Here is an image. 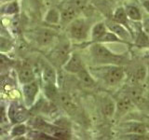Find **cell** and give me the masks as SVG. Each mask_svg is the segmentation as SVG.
<instances>
[{
  "instance_id": "cell-5",
  "label": "cell",
  "mask_w": 149,
  "mask_h": 140,
  "mask_svg": "<svg viewBox=\"0 0 149 140\" xmlns=\"http://www.w3.org/2000/svg\"><path fill=\"white\" fill-rule=\"evenodd\" d=\"M39 92V85L36 81L33 80L23 84L22 94L26 106H32L36 100V96Z\"/></svg>"
},
{
  "instance_id": "cell-26",
  "label": "cell",
  "mask_w": 149,
  "mask_h": 140,
  "mask_svg": "<svg viewBox=\"0 0 149 140\" xmlns=\"http://www.w3.org/2000/svg\"><path fill=\"white\" fill-rule=\"evenodd\" d=\"M9 64H10V60H9L6 55H4L3 53L0 52V68L8 66Z\"/></svg>"
},
{
  "instance_id": "cell-17",
  "label": "cell",
  "mask_w": 149,
  "mask_h": 140,
  "mask_svg": "<svg viewBox=\"0 0 149 140\" xmlns=\"http://www.w3.org/2000/svg\"><path fill=\"white\" fill-rule=\"evenodd\" d=\"M124 8H125V11L129 20H132L134 22L142 21L143 15L141 13V10H140V8L137 6H135V5H127Z\"/></svg>"
},
{
  "instance_id": "cell-11",
  "label": "cell",
  "mask_w": 149,
  "mask_h": 140,
  "mask_svg": "<svg viewBox=\"0 0 149 140\" xmlns=\"http://www.w3.org/2000/svg\"><path fill=\"white\" fill-rule=\"evenodd\" d=\"M55 32L49 28H41L36 33V40L40 46L50 44L55 38Z\"/></svg>"
},
{
  "instance_id": "cell-22",
  "label": "cell",
  "mask_w": 149,
  "mask_h": 140,
  "mask_svg": "<svg viewBox=\"0 0 149 140\" xmlns=\"http://www.w3.org/2000/svg\"><path fill=\"white\" fill-rule=\"evenodd\" d=\"M46 22L53 24L60 22V12L55 8L50 9L46 15Z\"/></svg>"
},
{
  "instance_id": "cell-2",
  "label": "cell",
  "mask_w": 149,
  "mask_h": 140,
  "mask_svg": "<svg viewBox=\"0 0 149 140\" xmlns=\"http://www.w3.org/2000/svg\"><path fill=\"white\" fill-rule=\"evenodd\" d=\"M102 70L101 76L104 81L108 86H116L119 84L125 77L124 68L116 64H111L105 66Z\"/></svg>"
},
{
  "instance_id": "cell-8",
  "label": "cell",
  "mask_w": 149,
  "mask_h": 140,
  "mask_svg": "<svg viewBox=\"0 0 149 140\" xmlns=\"http://www.w3.org/2000/svg\"><path fill=\"white\" fill-rule=\"evenodd\" d=\"M63 69L68 73L71 74H77L79 72L82 68H84V64L82 62V59L80 58L77 53L70 54L68 60L65 62V64L63 65Z\"/></svg>"
},
{
  "instance_id": "cell-7",
  "label": "cell",
  "mask_w": 149,
  "mask_h": 140,
  "mask_svg": "<svg viewBox=\"0 0 149 140\" xmlns=\"http://www.w3.org/2000/svg\"><path fill=\"white\" fill-rule=\"evenodd\" d=\"M104 23L107 27V29H108L109 31H111L112 33H114V34L118 37H119L120 40L130 41L132 38V32L129 31L127 28H126L125 26H123L122 24H120V23L116 22L113 20L107 21Z\"/></svg>"
},
{
  "instance_id": "cell-13",
  "label": "cell",
  "mask_w": 149,
  "mask_h": 140,
  "mask_svg": "<svg viewBox=\"0 0 149 140\" xmlns=\"http://www.w3.org/2000/svg\"><path fill=\"white\" fill-rule=\"evenodd\" d=\"M42 78L46 84H54L57 83V73L55 69L50 64H43L42 66Z\"/></svg>"
},
{
  "instance_id": "cell-23",
  "label": "cell",
  "mask_w": 149,
  "mask_h": 140,
  "mask_svg": "<svg viewBox=\"0 0 149 140\" xmlns=\"http://www.w3.org/2000/svg\"><path fill=\"white\" fill-rule=\"evenodd\" d=\"M12 49V42L5 36H0V52H8Z\"/></svg>"
},
{
  "instance_id": "cell-12",
  "label": "cell",
  "mask_w": 149,
  "mask_h": 140,
  "mask_svg": "<svg viewBox=\"0 0 149 140\" xmlns=\"http://www.w3.org/2000/svg\"><path fill=\"white\" fill-rule=\"evenodd\" d=\"M59 103L63 108L66 110L68 113L74 115V113L77 112V106L74 103L73 99L68 93H58L57 97Z\"/></svg>"
},
{
  "instance_id": "cell-6",
  "label": "cell",
  "mask_w": 149,
  "mask_h": 140,
  "mask_svg": "<svg viewBox=\"0 0 149 140\" xmlns=\"http://www.w3.org/2000/svg\"><path fill=\"white\" fill-rule=\"evenodd\" d=\"M8 116L13 123H21L27 119V110L23 106L18 103H12L8 108Z\"/></svg>"
},
{
  "instance_id": "cell-1",
  "label": "cell",
  "mask_w": 149,
  "mask_h": 140,
  "mask_svg": "<svg viewBox=\"0 0 149 140\" xmlns=\"http://www.w3.org/2000/svg\"><path fill=\"white\" fill-rule=\"evenodd\" d=\"M90 52L93 60L100 64H114L121 60L119 55L113 53L109 49L99 42H95L91 47Z\"/></svg>"
},
{
  "instance_id": "cell-3",
  "label": "cell",
  "mask_w": 149,
  "mask_h": 140,
  "mask_svg": "<svg viewBox=\"0 0 149 140\" xmlns=\"http://www.w3.org/2000/svg\"><path fill=\"white\" fill-rule=\"evenodd\" d=\"M70 56V45L68 42H62L51 51L50 61L56 65L63 66Z\"/></svg>"
},
{
  "instance_id": "cell-19",
  "label": "cell",
  "mask_w": 149,
  "mask_h": 140,
  "mask_svg": "<svg viewBox=\"0 0 149 140\" xmlns=\"http://www.w3.org/2000/svg\"><path fill=\"white\" fill-rule=\"evenodd\" d=\"M102 113L105 117H112L115 114V109H116V105L115 103L112 101L109 98H105V99L102 101Z\"/></svg>"
},
{
  "instance_id": "cell-24",
  "label": "cell",
  "mask_w": 149,
  "mask_h": 140,
  "mask_svg": "<svg viewBox=\"0 0 149 140\" xmlns=\"http://www.w3.org/2000/svg\"><path fill=\"white\" fill-rule=\"evenodd\" d=\"M137 44L139 46L142 47H147L148 46V36H147V33L142 31L139 34L137 37Z\"/></svg>"
},
{
  "instance_id": "cell-21",
  "label": "cell",
  "mask_w": 149,
  "mask_h": 140,
  "mask_svg": "<svg viewBox=\"0 0 149 140\" xmlns=\"http://www.w3.org/2000/svg\"><path fill=\"white\" fill-rule=\"evenodd\" d=\"M1 11L4 14H8V15H10V14H15L19 11V5L16 1L9 2L2 8Z\"/></svg>"
},
{
  "instance_id": "cell-20",
  "label": "cell",
  "mask_w": 149,
  "mask_h": 140,
  "mask_svg": "<svg viewBox=\"0 0 149 140\" xmlns=\"http://www.w3.org/2000/svg\"><path fill=\"white\" fill-rule=\"evenodd\" d=\"M119 41H121L119 39V37H118L114 33H112L111 31L107 29V31L102 35V36L98 42L99 43H107V42H119Z\"/></svg>"
},
{
  "instance_id": "cell-16",
  "label": "cell",
  "mask_w": 149,
  "mask_h": 140,
  "mask_svg": "<svg viewBox=\"0 0 149 140\" xmlns=\"http://www.w3.org/2000/svg\"><path fill=\"white\" fill-rule=\"evenodd\" d=\"M77 75L78 79L80 80V82L84 86L88 87V88H92L95 86L96 82L94 80V78H93L91 73L88 72L85 67L82 68L79 72H77Z\"/></svg>"
},
{
  "instance_id": "cell-10",
  "label": "cell",
  "mask_w": 149,
  "mask_h": 140,
  "mask_svg": "<svg viewBox=\"0 0 149 140\" xmlns=\"http://www.w3.org/2000/svg\"><path fill=\"white\" fill-rule=\"evenodd\" d=\"M79 14L78 9L73 6L72 4L67 5L66 7H64L60 12V22L62 24H69L72 21H74V19L77 17Z\"/></svg>"
},
{
  "instance_id": "cell-4",
  "label": "cell",
  "mask_w": 149,
  "mask_h": 140,
  "mask_svg": "<svg viewBox=\"0 0 149 140\" xmlns=\"http://www.w3.org/2000/svg\"><path fill=\"white\" fill-rule=\"evenodd\" d=\"M69 34L74 39H85L88 34V26L84 19L76 18L69 23Z\"/></svg>"
},
{
  "instance_id": "cell-25",
  "label": "cell",
  "mask_w": 149,
  "mask_h": 140,
  "mask_svg": "<svg viewBox=\"0 0 149 140\" xmlns=\"http://www.w3.org/2000/svg\"><path fill=\"white\" fill-rule=\"evenodd\" d=\"M25 126L24 125H22V124H19L17 126L13 128L12 130V135H15V136H19V135H22L23 134L25 133Z\"/></svg>"
},
{
  "instance_id": "cell-9",
  "label": "cell",
  "mask_w": 149,
  "mask_h": 140,
  "mask_svg": "<svg viewBox=\"0 0 149 140\" xmlns=\"http://www.w3.org/2000/svg\"><path fill=\"white\" fill-rule=\"evenodd\" d=\"M18 78L22 84H25L35 80V73L31 65L24 62L18 68Z\"/></svg>"
},
{
  "instance_id": "cell-18",
  "label": "cell",
  "mask_w": 149,
  "mask_h": 140,
  "mask_svg": "<svg viewBox=\"0 0 149 140\" xmlns=\"http://www.w3.org/2000/svg\"><path fill=\"white\" fill-rule=\"evenodd\" d=\"M107 31V27L104 22H98L91 28V37L93 42H98L102 35Z\"/></svg>"
},
{
  "instance_id": "cell-14",
  "label": "cell",
  "mask_w": 149,
  "mask_h": 140,
  "mask_svg": "<svg viewBox=\"0 0 149 140\" xmlns=\"http://www.w3.org/2000/svg\"><path fill=\"white\" fill-rule=\"evenodd\" d=\"M112 20L116 22L122 24L123 26H125L126 28H127L129 31H130V28L129 25V19L127 17L125 8L123 7H118L115 9V11L113 13V16H112Z\"/></svg>"
},
{
  "instance_id": "cell-15",
  "label": "cell",
  "mask_w": 149,
  "mask_h": 140,
  "mask_svg": "<svg viewBox=\"0 0 149 140\" xmlns=\"http://www.w3.org/2000/svg\"><path fill=\"white\" fill-rule=\"evenodd\" d=\"M132 102L130 99V97L128 95H126L122 98H120L119 101L118 102V104L116 105V109H115V114L118 115H124L125 113L130 109L132 107Z\"/></svg>"
}]
</instances>
